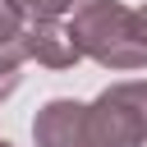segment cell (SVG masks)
Returning <instances> with one entry per match:
<instances>
[{
    "instance_id": "1",
    "label": "cell",
    "mask_w": 147,
    "mask_h": 147,
    "mask_svg": "<svg viewBox=\"0 0 147 147\" xmlns=\"http://www.w3.org/2000/svg\"><path fill=\"white\" fill-rule=\"evenodd\" d=\"M74 37L87 60L115 74H138L147 69V41L138 32V9L119 0H83L74 9Z\"/></svg>"
},
{
    "instance_id": "2",
    "label": "cell",
    "mask_w": 147,
    "mask_h": 147,
    "mask_svg": "<svg viewBox=\"0 0 147 147\" xmlns=\"http://www.w3.org/2000/svg\"><path fill=\"white\" fill-rule=\"evenodd\" d=\"M92 147H147V78L110 83L87 106Z\"/></svg>"
},
{
    "instance_id": "3",
    "label": "cell",
    "mask_w": 147,
    "mask_h": 147,
    "mask_svg": "<svg viewBox=\"0 0 147 147\" xmlns=\"http://www.w3.org/2000/svg\"><path fill=\"white\" fill-rule=\"evenodd\" d=\"M32 142L37 147H92L87 138V106L74 96H55L37 110L32 119Z\"/></svg>"
},
{
    "instance_id": "4",
    "label": "cell",
    "mask_w": 147,
    "mask_h": 147,
    "mask_svg": "<svg viewBox=\"0 0 147 147\" xmlns=\"http://www.w3.org/2000/svg\"><path fill=\"white\" fill-rule=\"evenodd\" d=\"M23 41H28V60H37L46 69H74L83 60V46H78L74 28L60 23V18H32Z\"/></svg>"
},
{
    "instance_id": "5",
    "label": "cell",
    "mask_w": 147,
    "mask_h": 147,
    "mask_svg": "<svg viewBox=\"0 0 147 147\" xmlns=\"http://www.w3.org/2000/svg\"><path fill=\"white\" fill-rule=\"evenodd\" d=\"M23 60H28V41H23V37L0 41V101L18 87V69H23Z\"/></svg>"
},
{
    "instance_id": "6",
    "label": "cell",
    "mask_w": 147,
    "mask_h": 147,
    "mask_svg": "<svg viewBox=\"0 0 147 147\" xmlns=\"http://www.w3.org/2000/svg\"><path fill=\"white\" fill-rule=\"evenodd\" d=\"M28 9L18 5V0H0V41H14V37H23L28 32Z\"/></svg>"
},
{
    "instance_id": "7",
    "label": "cell",
    "mask_w": 147,
    "mask_h": 147,
    "mask_svg": "<svg viewBox=\"0 0 147 147\" xmlns=\"http://www.w3.org/2000/svg\"><path fill=\"white\" fill-rule=\"evenodd\" d=\"M23 9H28V18H64V14H74L83 0H18Z\"/></svg>"
},
{
    "instance_id": "8",
    "label": "cell",
    "mask_w": 147,
    "mask_h": 147,
    "mask_svg": "<svg viewBox=\"0 0 147 147\" xmlns=\"http://www.w3.org/2000/svg\"><path fill=\"white\" fill-rule=\"evenodd\" d=\"M138 32H142V41H147V5L138 9Z\"/></svg>"
},
{
    "instance_id": "9",
    "label": "cell",
    "mask_w": 147,
    "mask_h": 147,
    "mask_svg": "<svg viewBox=\"0 0 147 147\" xmlns=\"http://www.w3.org/2000/svg\"><path fill=\"white\" fill-rule=\"evenodd\" d=\"M0 147H14V142H5V138H0Z\"/></svg>"
}]
</instances>
